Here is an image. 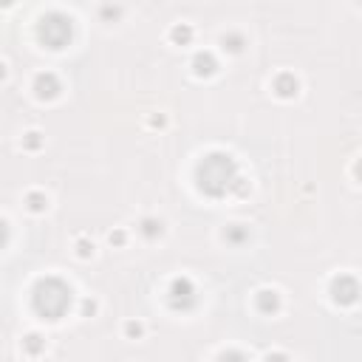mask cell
<instances>
[{
	"instance_id": "3",
	"label": "cell",
	"mask_w": 362,
	"mask_h": 362,
	"mask_svg": "<svg viewBox=\"0 0 362 362\" xmlns=\"http://www.w3.org/2000/svg\"><path fill=\"white\" fill-rule=\"evenodd\" d=\"M45 88H51L54 90V76H40L37 79V90H40V96H48V90ZM57 93V90H54Z\"/></svg>"
},
{
	"instance_id": "2",
	"label": "cell",
	"mask_w": 362,
	"mask_h": 362,
	"mask_svg": "<svg viewBox=\"0 0 362 362\" xmlns=\"http://www.w3.org/2000/svg\"><path fill=\"white\" fill-rule=\"evenodd\" d=\"M40 40L48 48H62L71 40V20L62 14H48L40 23Z\"/></svg>"
},
{
	"instance_id": "1",
	"label": "cell",
	"mask_w": 362,
	"mask_h": 362,
	"mask_svg": "<svg viewBox=\"0 0 362 362\" xmlns=\"http://www.w3.org/2000/svg\"><path fill=\"white\" fill-rule=\"evenodd\" d=\"M71 305V288L59 280H40L34 288V308L37 314L48 317V320H59L65 314V308Z\"/></svg>"
}]
</instances>
